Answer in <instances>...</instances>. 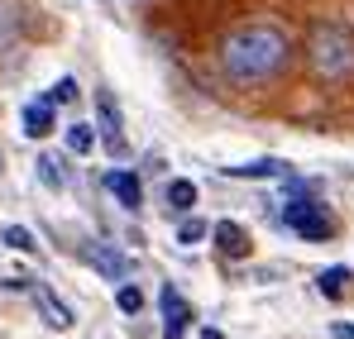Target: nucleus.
<instances>
[{
	"label": "nucleus",
	"instance_id": "nucleus-16",
	"mask_svg": "<svg viewBox=\"0 0 354 339\" xmlns=\"http://www.w3.org/2000/svg\"><path fill=\"white\" fill-rule=\"evenodd\" d=\"M0 239H5L15 253H34V249H39V239H34L24 225H5V229H0Z\"/></svg>",
	"mask_w": 354,
	"mask_h": 339
},
{
	"label": "nucleus",
	"instance_id": "nucleus-11",
	"mask_svg": "<svg viewBox=\"0 0 354 339\" xmlns=\"http://www.w3.org/2000/svg\"><path fill=\"white\" fill-rule=\"evenodd\" d=\"M96 119H101V134H106V139L120 148V110H115V101H111L106 91L96 96Z\"/></svg>",
	"mask_w": 354,
	"mask_h": 339
},
{
	"label": "nucleus",
	"instance_id": "nucleus-21",
	"mask_svg": "<svg viewBox=\"0 0 354 339\" xmlns=\"http://www.w3.org/2000/svg\"><path fill=\"white\" fill-rule=\"evenodd\" d=\"M201 339H225V335L221 330H201Z\"/></svg>",
	"mask_w": 354,
	"mask_h": 339
},
{
	"label": "nucleus",
	"instance_id": "nucleus-15",
	"mask_svg": "<svg viewBox=\"0 0 354 339\" xmlns=\"http://www.w3.org/2000/svg\"><path fill=\"white\" fill-rule=\"evenodd\" d=\"M168 206H173V211H192V206H196V186H192L187 177L168 182Z\"/></svg>",
	"mask_w": 354,
	"mask_h": 339
},
{
	"label": "nucleus",
	"instance_id": "nucleus-7",
	"mask_svg": "<svg viewBox=\"0 0 354 339\" xmlns=\"http://www.w3.org/2000/svg\"><path fill=\"white\" fill-rule=\"evenodd\" d=\"M211 234H216V249H221L225 258H244V253H249V229L235 225V220H221Z\"/></svg>",
	"mask_w": 354,
	"mask_h": 339
},
{
	"label": "nucleus",
	"instance_id": "nucleus-1",
	"mask_svg": "<svg viewBox=\"0 0 354 339\" xmlns=\"http://www.w3.org/2000/svg\"><path fill=\"white\" fill-rule=\"evenodd\" d=\"M225 72L244 77V81H259V77H273L283 62H288V39L283 29L273 24H244L225 39Z\"/></svg>",
	"mask_w": 354,
	"mask_h": 339
},
{
	"label": "nucleus",
	"instance_id": "nucleus-10",
	"mask_svg": "<svg viewBox=\"0 0 354 339\" xmlns=\"http://www.w3.org/2000/svg\"><path fill=\"white\" fill-rule=\"evenodd\" d=\"M288 163L283 158H259V163H239V168H225V177H244V182H259V177H288Z\"/></svg>",
	"mask_w": 354,
	"mask_h": 339
},
{
	"label": "nucleus",
	"instance_id": "nucleus-2",
	"mask_svg": "<svg viewBox=\"0 0 354 339\" xmlns=\"http://www.w3.org/2000/svg\"><path fill=\"white\" fill-rule=\"evenodd\" d=\"M311 62H316V72L321 77H350L354 72V39L340 29V24H321L316 34H311Z\"/></svg>",
	"mask_w": 354,
	"mask_h": 339
},
{
	"label": "nucleus",
	"instance_id": "nucleus-18",
	"mask_svg": "<svg viewBox=\"0 0 354 339\" xmlns=\"http://www.w3.org/2000/svg\"><path fill=\"white\" fill-rule=\"evenodd\" d=\"M201 239H206V225H201V220H196V215H192V220H187V225L177 229V244H187V249H192V244H201Z\"/></svg>",
	"mask_w": 354,
	"mask_h": 339
},
{
	"label": "nucleus",
	"instance_id": "nucleus-19",
	"mask_svg": "<svg viewBox=\"0 0 354 339\" xmlns=\"http://www.w3.org/2000/svg\"><path fill=\"white\" fill-rule=\"evenodd\" d=\"M48 101H53V106H62V101H77V81H72V77H62L58 86L48 91Z\"/></svg>",
	"mask_w": 354,
	"mask_h": 339
},
{
	"label": "nucleus",
	"instance_id": "nucleus-17",
	"mask_svg": "<svg viewBox=\"0 0 354 339\" xmlns=\"http://www.w3.org/2000/svg\"><path fill=\"white\" fill-rule=\"evenodd\" d=\"M115 301H120V311H124V316H139V311H144V291H139V287H120Z\"/></svg>",
	"mask_w": 354,
	"mask_h": 339
},
{
	"label": "nucleus",
	"instance_id": "nucleus-12",
	"mask_svg": "<svg viewBox=\"0 0 354 339\" xmlns=\"http://www.w3.org/2000/svg\"><path fill=\"white\" fill-rule=\"evenodd\" d=\"M67 148H72L77 158H86V153L96 148V124H82V119L67 124Z\"/></svg>",
	"mask_w": 354,
	"mask_h": 339
},
{
	"label": "nucleus",
	"instance_id": "nucleus-20",
	"mask_svg": "<svg viewBox=\"0 0 354 339\" xmlns=\"http://www.w3.org/2000/svg\"><path fill=\"white\" fill-rule=\"evenodd\" d=\"M330 335L335 339H354V325H330Z\"/></svg>",
	"mask_w": 354,
	"mask_h": 339
},
{
	"label": "nucleus",
	"instance_id": "nucleus-8",
	"mask_svg": "<svg viewBox=\"0 0 354 339\" xmlns=\"http://www.w3.org/2000/svg\"><path fill=\"white\" fill-rule=\"evenodd\" d=\"M58 124H53V101L44 96V101H34V106H24V134L29 139H48Z\"/></svg>",
	"mask_w": 354,
	"mask_h": 339
},
{
	"label": "nucleus",
	"instance_id": "nucleus-9",
	"mask_svg": "<svg viewBox=\"0 0 354 339\" xmlns=\"http://www.w3.org/2000/svg\"><path fill=\"white\" fill-rule=\"evenodd\" d=\"M34 301H39V311H44V320H48L53 330H72V320H77V316L62 306V301L53 296V291H48V287H39V291H34Z\"/></svg>",
	"mask_w": 354,
	"mask_h": 339
},
{
	"label": "nucleus",
	"instance_id": "nucleus-13",
	"mask_svg": "<svg viewBox=\"0 0 354 339\" xmlns=\"http://www.w3.org/2000/svg\"><path fill=\"white\" fill-rule=\"evenodd\" d=\"M316 287H321V296L340 301V296H345V287H350V268H340V263H335V268H326V273L316 278Z\"/></svg>",
	"mask_w": 354,
	"mask_h": 339
},
{
	"label": "nucleus",
	"instance_id": "nucleus-3",
	"mask_svg": "<svg viewBox=\"0 0 354 339\" xmlns=\"http://www.w3.org/2000/svg\"><path fill=\"white\" fill-rule=\"evenodd\" d=\"M283 220H288V229H297L301 239H330V234H335V220H330L326 206H316V201H288Z\"/></svg>",
	"mask_w": 354,
	"mask_h": 339
},
{
	"label": "nucleus",
	"instance_id": "nucleus-5",
	"mask_svg": "<svg viewBox=\"0 0 354 339\" xmlns=\"http://www.w3.org/2000/svg\"><path fill=\"white\" fill-rule=\"evenodd\" d=\"M106 191L115 196L124 211H139V206H144V186H139V177H134L129 168H111L106 172Z\"/></svg>",
	"mask_w": 354,
	"mask_h": 339
},
{
	"label": "nucleus",
	"instance_id": "nucleus-4",
	"mask_svg": "<svg viewBox=\"0 0 354 339\" xmlns=\"http://www.w3.org/2000/svg\"><path fill=\"white\" fill-rule=\"evenodd\" d=\"M82 258L106 278V282H124L129 273H134V263H129V253H120L115 244H86L82 249Z\"/></svg>",
	"mask_w": 354,
	"mask_h": 339
},
{
	"label": "nucleus",
	"instance_id": "nucleus-14",
	"mask_svg": "<svg viewBox=\"0 0 354 339\" xmlns=\"http://www.w3.org/2000/svg\"><path fill=\"white\" fill-rule=\"evenodd\" d=\"M39 182H44L48 191H62V186H67V177H62V158L44 153V158H39Z\"/></svg>",
	"mask_w": 354,
	"mask_h": 339
},
{
	"label": "nucleus",
	"instance_id": "nucleus-6",
	"mask_svg": "<svg viewBox=\"0 0 354 339\" xmlns=\"http://www.w3.org/2000/svg\"><path fill=\"white\" fill-rule=\"evenodd\" d=\"M158 306H163V320H168V339H182V330L192 325V306L177 296V287H158Z\"/></svg>",
	"mask_w": 354,
	"mask_h": 339
}]
</instances>
